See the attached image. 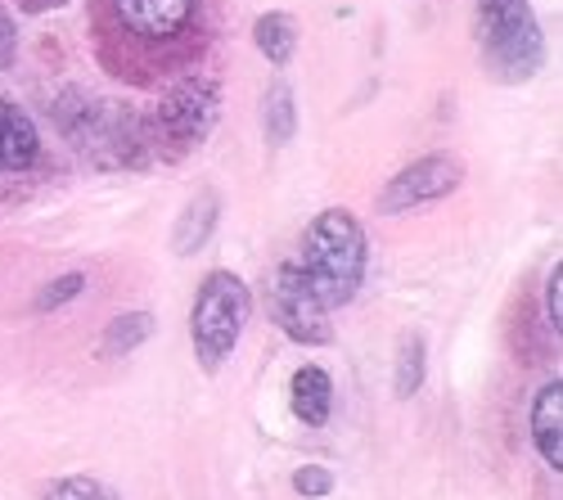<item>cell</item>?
<instances>
[{
	"label": "cell",
	"mask_w": 563,
	"mask_h": 500,
	"mask_svg": "<svg viewBox=\"0 0 563 500\" xmlns=\"http://www.w3.org/2000/svg\"><path fill=\"white\" fill-rule=\"evenodd\" d=\"M100 64L131 86L190 77L208 51L203 0H96L90 14Z\"/></svg>",
	"instance_id": "6da1fadb"
},
{
	"label": "cell",
	"mask_w": 563,
	"mask_h": 500,
	"mask_svg": "<svg viewBox=\"0 0 563 500\" xmlns=\"http://www.w3.org/2000/svg\"><path fill=\"white\" fill-rule=\"evenodd\" d=\"M298 270L307 276V285L316 289V298L324 307H347L356 298V289L365 285V266H369V248H365V231L347 208H324L302 235V253L294 257Z\"/></svg>",
	"instance_id": "7a4b0ae2"
},
{
	"label": "cell",
	"mask_w": 563,
	"mask_h": 500,
	"mask_svg": "<svg viewBox=\"0 0 563 500\" xmlns=\"http://www.w3.org/2000/svg\"><path fill=\"white\" fill-rule=\"evenodd\" d=\"M478 51L496 81H532L545 64V36L528 0H474Z\"/></svg>",
	"instance_id": "3957f363"
},
{
	"label": "cell",
	"mask_w": 563,
	"mask_h": 500,
	"mask_svg": "<svg viewBox=\"0 0 563 500\" xmlns=\"http://www.w3.org/2000/svg\"><path fill=\"white\" fill-rule=\"evenodd\" d=\"M249 311H253L249 285L240 276H230V270H212V276L199 285V298L190 311V338H195L199 366L208 375H217L230 360V352L240 347Z\"/></svg>",
	"instance_id": "277c9868"
},
{
	"label": "cell",
	"mask_w": 563,
	"mask_h": 500,
	"mask_svg": "<svg viewBox=\"0 0 563 500\" xmlns=\"http://www.w3.org/2000/svg\"><path fill=\"white\" fill-rule=\"evenodd\" d=\"M217 113H221V86L212 77H180L172 86V96L163 100V109L145 122V149L163 154V158H180V154H190L199 149L212 126H217Z\"/></svg>",
	"instance_id": "5b68a950"
},
{
	"label": "cell",
	"mask_w": 563,
	"mask_h": 500,
	"mask_svg": "<svg viewBox=\"0 0 563 500\" xmlns=\"http://www.w3.org/2000/svg\"><path fill=\"white\" fill-rule=\"evenodd\" d=\"M271 315H275V325L285 330L294 343H307V347L334 343L330 307L316 298V289L307 285L298 262H285L275 270V280H271Z\"/></svg>",
	"instance_id": "8992f818"
},
{
	"label": "cell",
	"mask_w": 563,
	"mask_h": 500,
	"mask_svg": "<svg viewBox=\"0 0 563 500\" xmlns=\"http://www.w3.org/2000/svg\"><path fill=\"white\" fill-rule=\"evenodd\" d=\"M464 180V163L455 154H429L410 167H401L384 195H379V212L384 216H397V212H410V208H424V203H438L446 199L455 186Z\"/></svg>",
	"instance_id": "52a82bcc"
},
{
	"label": "cell",
	"mask_w": 563,
	"mask_h": 500,
	"mask_svg": "<svg viewBox=\"0 0 563 500\" xmlns=\"http://www.w3.org/2000/svg\"><path fill=\"white\" fill-rule=\"evenodd\" d=\"M36 158H41L36 122L14 100H0V171H27Z\"/></svg>",
	"instance_id": "ba28073f"
},
{
	"label": "cell",
	"mask_w": 563,
	"mask_h": 500,
	"mask_svg": "<svg viewBox=\"0 0 563 500\" xmlns=\"http://www.w3.org/2000/svg\"><path fill=\"white\" fill-rule=\"evenodd\" d=\"M532 442L541 451V460L559 474L563 469V379L545 384L532 401Z\"/></svg>",
	"instance_id": "9c48e42d"
},
{
	"label": "cell",
	"mask_w": 563,
	"mask_h": 500,
	"mask_svg": "<svg viewBox=\"0 0 563 500\" xmlns=\"http://www.w3.org/2000/svg\"><path fill=\"white\" fill-rule=\"evenodd\" d=\"M289 397H294V415L307 424V429H324L330 424V411H334V384L320 366H302L289 384Z\"/></svg>",
	"instance_id": "30bf717a"
},
{
	"label": "cell",
	"mask_w": 563,
	"mask_h": 500,
	"mask_svg": "<svg viewBox=\"0 0 563 500\" xmlns=\"http://www.w3.org/2000/svg\"><path fill=\"white\" fill-rule=\"evenodd\" d=\"M217 216H221V199L212 195V190H199L190 203H185V212H180V221H176V235H172V248L180 253V257H190V253H199L203 244H208V235L217 231Z\"/></svg>",
	"instance_id": "8fae6325"
},
{
	"label": "cell",
	"mask_w": 563,
	"mask_h": 500,
	"mask_svg": "<svg viewBox=\"0 0 563 500\" xmlns=\"http://www.w3.org/2000/svg\"><path fill=\"white\" fill-rule=\"evenodd\" d=\"M253 41H257V51L275 64V68H285L298 51V23L289 14H262L253 23Z\"/></svg>",
	"instance_id": "7c38bea8"
},
{
	"label": "cell",
	"mask_w": 563,
	"mask_h": 500,
	"mask_svg": "<svg viewBox=\"0 0 563 500\" xmlns=\"http://www.w3.org/2000/svg\"><path fill=\"white\" fill-rule=\"evenodd\" d=\"M262 122H266V141L271 145H289L294 141V131H298V104H294V90L285 81H275L266 90Z\"/></svg>",
	"instance_id": "4fadbf2b"
},
{
	"label": "cell",
	"mask_w": 563,
	"mask_h": 500,
	"mask_svg": "<svg viewBox=\"0 0 563 500\" xmlns=\"http://www.w3.org/2000/svg\"><path fill=\"white\" fill-rule=\"evenodd\" d=\"M154 338V315L150 311H126L104 330V343H100V356H126L135 352L140 343Z\"/></svg>",
	"instance_id": "5bb4252c"
},
{
	"label": "cell",
	"mask_w": 563,
	"mask_h": 500,
	"mask_svg": "<svg viewBox=\"0 0 563 500\" xmlns=\"http://www.w3.org/2000/svg\"><path fill=\"white\" fill-rule=\"evenodd\" d=\"M424 360H429V352H424V338H419V334L401 338V347H397V375H393V388H397V397H410V392H419V384H424Z\"/></svg>",
	"instance_id": "9a60e30c"
},
{
	"label": "cell",
	"mask_w": 563,
	"mask_h": 500,
	"mask_svg": "<svg viewBox=\"0 0 563 500\" xmlns=\"http://www.w3.org/2000/svg\"><path fill=\"white\" fill-rule=\"evenodd\" d=\"M45 500H118V496L100 478L77 474V478H59L51 491H45Z\"/></svg>",
	"instance_id": "2e32d148"
},
{
	"label": "cell",
	"mask_w": 563,
	"mask_h": 500,
	"mask_svg": "<svg viewBox=\"0 0 563 500\" xmlns=\"http://www.w3.org/2000/svg\"><path fill=\"white\" fill-rule=\"evenodd\" d=\"M81 289H86V276H77V270H73V276H59V280H51L36 293V311H55V307L73 302Z\"/></svg>",
	"instance_id": "e0dca14e"
},
{
	"label": "cell",
	"mask_w": 563,
	"mask_h": 500,
	"mask_svg": "<svg viewBox=\"0 0 563 500\" xmlns=\"http://www.w3.org/2000/svg\"><path fill=\"white\" fill-rule=\"evenodd\" d=\"M294 491H298L302 500H320V496L334 491V474L324 469V465H302V469L294 474Z\"/></svg>",
	"instance_id": "ac0fdd59"
},
{
	"label": "cell",
	"mask_w": 563,
	"mask_h": 500,
	"mask_svg": "<svg viewBox=\"0 0 563 500\" xmlns=\"http://www.w3.org/2000/svg\"><path fill=\"white\" fill-rule=\"evenodd\" d=\"M559 289H563V266L554 262L550 280H545V315H550V330H554V338H559V330H563V307H559Z\"/></svg>",
	"instance_id": "d6986e66"
},
{
	"label": "cell",
	"mask_w": 563,
	"mask_h": 500,
	"mask_svg": "<svg viewBox=\"0 0 563 500\" xmlns=\"http://www.w3.org/2000/svg\"><path fill=\"white\" fill-rule=\"evenodd\" d=\"M14 51H19V36H14V19L0 10V68L14 64Z\"/></svg>",
	"instance_id": "ffe728a7"
},
{
	"label": "cell",
	"mask_w": 563,
	"mask_h": 500,
	"mask_svg": "<svg viewBox=\"0 0 563 500\" xmlns=\"http://www.w3.org/2000/svg\"><path fill=\"white\" fill-rule=\"evenodd\" d=\"M14 5H19L23 14H45V10H59L64 0H14Z\"/></svg>",
	"instance_id": "44dd1931"
}]
</instances>
